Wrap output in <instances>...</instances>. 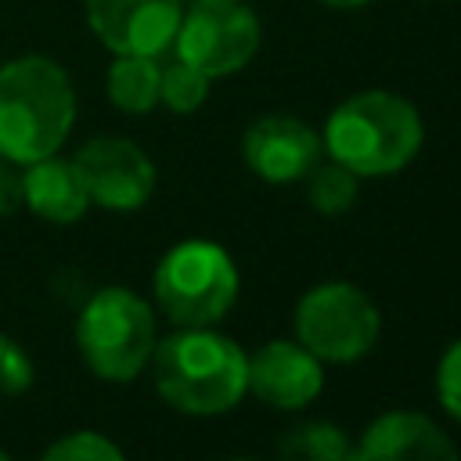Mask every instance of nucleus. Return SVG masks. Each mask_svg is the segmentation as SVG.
Returning <instances> with one entry per match:
<instances>
[{"mask_svg":"<svg viewBox=\"0 0 461 461\" xmlns=\"http://www.w3.org/2000/svg\"><path fill=\"white\" fill-rule=\"evenodd\" d=\"M209 76H202L198 68H191L187 61H173V65H162V76H158V104H166L169 112L176 115H191L205 104L209 97Z\"/></svg>","mask_w":461,"mask_h":461,"instance_id":"obj_17","label":"nucleus"},{"mask_svg":"<svg viewBox=\"0 0 461 461\" xmlns=\"http://www.w3.org/2000/svg\"><path fill=\"white\" fill-rule=\"evenodd\" d=\"M22 205V173H14V162L0 158V216H11Z\"/></svg>","mask_w":461,"mask_h":461,"instance_id":"obj_21","label":"nucleus"},{"mask_svg":"<svg viewBox=\"0 0 461 461\" xmlns=\"http://www.w3.org/2000/svg\"><path fill=\"white\" fill-rule=\"evenodd\" d=\"M0 461H11V454H7V450H4V447H0Z\"/></svg>","mask_w":461,"mask_h":461,"instance_id":"obj_23","label":"nucleus"},{"mask_svg":"<svg viewBox=\"0 0 461 461\" xmlns=\"http://www.w3.org/2000/svg\"><path fill=\"white\" fill-rule=\"evenodd\" d=\"M158 76L162 65L144 54H115L108 68V101L119 112L144 115L158 104Z\"/></svg>","mask_w":461,"mask_h":461,"instance_id":"obj_14","label":"nucleus"},{"mask_svg":"<svg viewBox=\"0 0 461 461\" xmlns=\"http://www.w3.org/2000/svg\"><path fill=\"white\" fill-rule=\"evenodd\" d=\"M292 328L321 364H357L378 346L382 310L353 281H317L299 295Z\"/></svg>","mask_w":461,"mask_h":461,"instance_id":"obj_6","label":"nucleus"},{"mask_svg":"<svg viewBox=\"0 0 461 461\" xmlns=\"http://www.w3.org/2000/svg\"><path fill=\"white\" fill-rule=\"evenodd\" d=\"M425 140L418 108L393 90H360L331 108L321 148L331 162L364 176H393L414 162Z\"/></svg>","mask_w":461,"mask_h":461,"instance_id":"obj_2","label":"nucleus"},{"mask_svg":"<svg viewBox=\"0 0 461 461\" xmlns=\"http://www.w3.org/2000/svg\"><path fill=\"white\" fill-rule=\"evenodd\" d=\"M349 461H461V450L429 414L385 411L353 439Z\"/></svg>","mask_w":461,"mask_h":461,"instance_id":"obj_12","label":"nucleus"},{"mask_svg":"<svg viewBox=\"0 0 461 461\" xmlns=\"http://www.w3.org/2000/svg\"><path fill=\"white\" fill-rule=\"evenodd\" d=\"M436 400L461 425V339H454L436 364Z\"/></svg>","mask_w":461,"mask_h":461,"instance_id":"obj_19","label":"nucleus"},{"mask_svg":"<svg viewBox=\"0 0 461 461\" xmlns=\"http://www.w3.org/2000/svg\"><path fill=\"white\" fill-rule=\"evenodd\" d=\"M230 461H256V457H230Z\"/></svg>","mask_w":461,"mask_h":461,"instance_id":"obj_24","label":"nucleus"},{"mask_svg":"<svg viewBox=\"0 0 461 461\" xmlns=\"http://www.w3.org/2000/svg\"><path fill=\"white\" fill-rule=\"evenodd\" d=\"M241 274L234 256L209 238L169 245L151 274V295L173 328H212L238 303Z\"/></svg>","mask_w":461,"mask_h":461,"instance_id":"obj_4","label":"nucleus"},{"mask_svg":"<svg viewBox=\"0 0 461 461\" xmlns=\"http://www.w3.org/2000/svg\"><path fill=\"white\" fill-rule=\"evenodd\" d=\"M76 122V90L65 68L29 54L0 68V158L29 166L58 155Z\"/></svg>","mask_w":461,"mask_h":461,"instance_id":"obj_3","label":"nucleus"},{"mask_svg":"<svg viewBox=\"0 0 461 461\" xmlns=\"http://www.w3.org/2000/svg\"><path fill=\"white\" fill-rule=\"evenodd\" d=\"M155 310L126 285L97 288L76 317V346L101 382H133L155 353Z\"/></svg>","mask_w":461,"mask_h":461,"instance_id":"obj_5","label":"nucleus"},{"mask_svg":"<svg viewBox=\"0 0 461 461\" xmlns=\"http://www.w3.org/2000/svg\"><path fill=\"white\" fill-rule=\"evenodd\" d=\"M76 169L90 205L108 212H133L155 194V162L126 137H94L76 151Z\"/></svg>","mask_w":461,"mask_h":461,"instance_id":"obj_8","label":"nucleus"},{"mask_svg":"<svg viewBox=\"0 0 461 461\" xmlns=\"http://www.w3.org/2000/svg\"><path fill=\"white\" fill-rule=\"evenodd\" d=\"M324 389V364L295 339H267L249 353V393L274 411H303Z\"/></svg>","mask_w":461,"mask_h":461,"instance_id":"obj_11","label":"nucleus"},{"mask_svg":"<svg viewBox=\"0 0 461 461\" xmlns=\"http://www.w3.org/2000/svg\"><path fill=\"white\" fill-rule=\"evenodd\" d=\"M321 133L299 115H259L241 137V158L267 184H295L321 162Z\"/></svg>","mask_w":461,"mask_h":461,"instance_id":"obj_10","label":"nucleus"},{"mask_svg":"<svg viewBox=\"0 0 461 461\" xmlns=\"http://www.w3.org/2000/svg\"><path fill=\"white\" fill-rule=\"evenodd\" d=\"M158 396L191 418H216L249 396V353L212 328H176L148 360Z\"/></svg>","mask_w":461,"mask_h":461,"instance_id":"obj_1","label":"nucleus"},{"mask_svg":"<svg viewBox=\"0 0 461 461\" xmlns=\"http://www.w3.org/2000/svg\"><path fill=\"white\" fill-rule=\"evenodd\" d=\"M303 184H306L310 209L321 212V216H342V212H349L357 205V194H360V176L349 173L346 166L331 162V158L328 162H317L303 176Z\"/></svg>","mask_w":461,"mask_h":461,"instance_id":"obj_16","label":"nucleus"},{"mask_svg":"<svg viewBox=\"0 0 461 461\" xmlns=\"http://www.w3.org/2000/svg\"><path fill=\"white\" fill-rule=\"evenodd\" d=\"M324 7H335V11H353V7H364L371 0H321Z\"/></svg>","mask_w":461,"mask_h":461,"instance_id":"obj_22","label":"nucleus"},{"mask_svg":"<svg viewBox=\"0 0 461 461\" xmlns=\"http://www.w3.org/2000/svg\"><path fill=\"white\" fill-rule=\"evenodd\" d=\"M173 50L209 79L241 72L259 50V22L238 0H191L180 14Z\"/></svg>","mask_w":461,"mask_h":461,"instance_id":"obj_7","label":"nucleus"},{"mask_svg":"<svg viewBox=\"0 0 461 461\" xmlns=\"http://www.w3.org/2000/svg\"><path fill=\"white\" fill-rule=\"evenodd\" d=\"M180 0H86V22L112 54L158 58L173 47Z\"/></svg>","mask_w":461,"mask_h":461,"instance_id":"obj_9","label":"nucleus"},{"mask_svg":"<svg viewBox=\"0 0 461 461\" xmlns=\"http://www.w3.org/2000/svg\"><path fill=\"white\" fill-rule=\"evenodd\" d=\"M22 205L47 223H76L90 209V194L72 158H36L22 173Z\"/></svg>","mask_w":461,"mask_h":461,"instance_id":"obj_13","label":"nucleus"},{"mask_svg":"<svg viewBox=\"0 0 461 461\" xmlns=\"http://www.w3.org/2000/svg\"><path fill=\"white\" fill-rule=\"evenodd\" d=\"M40 461H126V454L108 436H101L94 429H79V432L54 439Z\"/></svg>","mask_w":461,"mask_h":461,"instance_id":"obj_18","label":"nucleus"},{"mask_svg":"<svg viewBox=\"0 0 461 461\" xmlns=\"http://www.w3.org/2000/svg\"><path fill=\"white\" fill-rule=\"evenodd\" d=\"M32 375H36V367H32L29 353L11 335L0 331V396H22L32 385Z\"/></svg>","mask_w":461,"mask_h":461,"instance_id":"obj_20","label":"nucleus"},{"mask_svg":"<svg viewBox=\"0 0 461 461\" xmlns=\"http://www.w3.org/2000/svg\"><path fill=\"white\" fill-rule=\"evenodd\" d=\"M353 439L328 418H310L292 425L277 439V461H349Z\"/></svg>","mask_w":461,"mask_h":461,"instance_id":"obj_15","label":"nucleus"}]
</instances>
